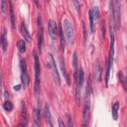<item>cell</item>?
<instances>
[{
  "instance_id": "6da1fadb",
  "label": "cell",
  "mask_w": 127,
  "mask_h": 127,
  "mask_svg": "<svg viewBox=\"0 0 127 127\" xmlns=\"http://www.w3.org/2000/svg\"><path fill=\"white\" fill-rule=\"evenodd\" d=\"M34 59V71H35V79L34 84V91L35 94H38L40 93L41 87L40 73L41 68L40 62L38 56L35 52H33Z\"/></svg>"
},
{
  "instance_id": "7a4b0ae2",
  "label": "cell",
  "mask_w": 127,
  "mask_h": 127,
  "mask_svg": "<svg viewBox=\"0 0 127 127\" xmlns=\"http://www.w3.org/2000/svg\"><path fill=\"white\" fill-rule=\"evenodd\" d=\"M64 33L67 42L69 44H72L74 41V32L73 28L67 19H65L63 22Z\"/></svg>"
},
{
  "instance_id": "3957f363",
  "label": "cell",
  "mask_w": 127,
  "mask_h": 127,
  "mask_svg": "<svg viewBox=\"0 0 127 127\" xmlns=\"http://www.w3.org/2000/svg\"><path fill=\"white\" fill-rule=\"evenodd\" d=\"M37 25H38V40H37V45L38 50L40 53H41V48L42 45L44 40V30L42 25V16L41 13H39L37 18Z\"/></svg>"
},
{
  "instance_id": "277c9868",
  "label": "cell",
  "mask_w": 127,
  "mask_h": 127,
  "mask_svg": "<svg viewBox=\"0 0 127 127\" xmlns=\"http://www.w3.org/2000/svg\"><path fill=\"white\" fill-rule=\"evenodd\" d=\"M114 19H116V25L118 30H120L121 23V3L119 0L115 1V8H114Z\"/></svg>"
},
{
  "instance_id": "5b68a950",
  "label": "cell",
  "mask_w": 127,
  "mask_h": 127,
  "mask_svg": "<svg viewBox=\"0 0 127 127\" xmlns=\"http://www.w3.org/2000/svg\"><path fill=\"white\" fill-rule=\"evenodd\" d=\"M110 34V50H109V60L110 62L112 65L114 57L115 54L114 50V44H115V35L114 32V28L109 27Z\"/></svg>"
},
{
  "instance_id": "8992f818",
  "label": "cell",
  "mask_w": 127,
  "mask_h": 127,
  "mask_svg": "<svg viewBox=\"0 0 127 127\" xmlns=\"http://www.w3.org/2000/svg\"><path fill=\"white\" fill-rule=\"evenodd\" d=\"M42 105L40 100H38L37 103V108L34 109L33 112L34 124L35 126H39V123L41 118Z\"/></svg>"
},
{
  "instance_id": "52a82bcc",
  "label": "cell",
  "mask_w": 127,
  "mask_h": 127,
  "mask_svg": "<svg viewBox=\"0 0 127 127\" xmlns=\"http://www.w3.org/2000/svg\"><path fill=\"white\" fill-rule=\"evenodd\" d=\"M49 55L50 59V60L51 62V65H52V67L53 70V75H54L53 76H54V80L57 85L60 86L61 82L60 76V74H59L55 60H54V57L52 54H49Z\"/></svg>"
},
{
  "instance_id": "ba28073f",
  "label": "cell",
  "mask_w": 127,
  "mask_h": 127,
  "mask_svg": "<svg viewBox=\"0 0 127 127\" xmlns=\"http://www.w3.org/2000/svg\"><path fill=\"white\" fill-rule=\"evenodd\" d=\"M90 119V101H85V104L84 108L83 114V125L82 126L87 127Z\"/></svg>"
},
{
  "instance_id": "9c48e42d",
  "label": "cell",
  "mask_w": 127,
  "mask_h": 127,
  "mask_svg": "<svg viewBox=\"0 0 127 127\" xmlns=\"http://www.w3.org/2000/svg\"><path fill=\"white\" fill-rule=\"evenodd\" d=\"M48 32L50 37L53 39L56 40L58 36V29L56 23L53 19H50L48 22Z\"/></svg>"
},
{
  "instance_id": "30bf717a",
  "label": "cell",
  "mask_w": 127,
  "mask_h": 127,
  "mask_svg": "<svg viewBox=\"0 0 127 127\" xmlns=\"http://www.w3.org/2000/svg\"><path fill=\"white\" fill-rule=\"evenodd\" d=\"M59 63H60V68H61L62 73L63 76H64V77L65 78L66 84L69 86L71 83V80H70L69 75L68 74L66 69V67H65L64 59L62 57H60L59 58Z\"/></svg>"
},
{
  "instance_id": "8fae6325",
  "label": "cell",
  "mask_w": 127,
  "mask_h": 127,
  "mask_svg": "<svg viewBox=\"0 0 127 127\" xmlns=\"http://www.w3.org/2000/svg\"><path fill=\"white\" fill-rule=\"evenodd\" d=\"M72 64L73 68V77L75 83L76 84L77 82L78 77V57L76 51H74L72 61Z\"/></svg>"
},
{
  "instance_id": "7c38bea8",
  "label": "cell",
  "mask_w": 127,
  "mask_h": 127,
  "mask_svg": "<svg viewBox=\"0 0 127 127\" xmlns=\"http://www.w3.org/2000/svg\"><path fill=\"white\" fill-rule=\"evenodd\" d=\"M21 117L22 119V123L19 125L20 126H26L27 125V117L26 112V105L24 101L21 103Z\"/></svg>"
},
{
  "instance_id": "4fadbf2b",
  "label": "cell",
  "mask_w": 127,
  "mask_h": 127,
  "mask_svg": "<svg viewBox=\"0 0 127 127\" xmlns=\"http://www.w3.org/2000/svg\"><path fill=\"white\" fill-rule=\"evenodd\" d=\"M44 114L45 116L46 119V121L50 127H54L53 122H52V115L50 112V106L48 103H46L45 105L44 108Z\"/></svg>"
},
{
  "instance_id": "5bb4252c",
  "label": "cell",
  "mask_w": 127,
  "mask_h": 127,
  "mask_svg": "<svg viewBox=\"0 0 127 127\" xmlns=\"http://www.w3.org/2000/svg\"><path fill=\"white\" fill-rule=\"evenodd\" d=\"M20 33L21 34L22 36L23 37V38L25 39V40L28 42L29 43L31 41V37L30 36V34L29 32H28V30L27 29V28L26 27V25L24 23V22H23L21 25L20 27Z\"/></svg>"
},
{
  "instance_id": "9a60e30c",
  "label": "cell",
  "mask_w": 127,
  "mask_h": 127,
  "mask_svg": "<svg viewBox=\"0 0 127 127\" xmlns=\"http://www.w3.org/2000/svg\"><path fill=\"white\" fill-rule=\"evenodd\" d=\"M94 73L95 77L97 81H100L101 80V69L99 62L97 60L95 63L94 66Z\"/></svg>"
},
{
  "instance_id": "2e32d148",
  "label": "cell",
  "mask_w": 127,
  "mask_h": 127,
  "mask_svg": "<svg viewBox=\"0 0 127 127\" xmlns=\"http://www.w3.org/2000/svg\"><path fill=\"white\" fill-rule=\"evenodd\" d=\"M87 83L85 98H90L91 93L92 91V78L91 73L89 75Z\"/></svg>"
},
{
  "instance_id": "e0dca14e",
  "label": "cell",
  "mask_w": 127,
  "mask_h": 127,
  "mask_svg": "<svg viewBox=\"0 0 127 127\" xmlns=\"http://www.w3.org/2000/svg\"><path fill=\"white\" fill-rule=\"evenodd\" d=\"M112 65L110 62L109 59L107 60L106 63V72H105V87L107 88L108 86V83L110 78V69L111 68Z\"/></svg>"
},
{
  "instance_id": "ac0fdd59",
  "label": "cell",
  "mask_w": 127,
  "mask_h": 127,
  "mask_svg": "<svg viewBox=\"0 0 127 127\" xmlns=\"http://www.w3.org/2000/svg\"><path fill=\"white\" fill-rule=\"evenodd\" d=\"M0 42H1V49L2 50V52L4 54H5L7 51L8 44L7 41V38H6V32L4 31L0 36Z\"/></svg>"
},
{
  "instance_id": "d6986e66",
  "label": "cell",
  "mask_w": 127,
  "mask_h": 127,
  "mask_svg": "<svg viewBox=\"0 0 127 127\" xmlns=\"http://www.w3.org/2000/svg\"><path fill=\"white\" fill-rule=\"evenodd\" d=\"M21 80L23 87V88L25 89L28 86L29 83V76L26 71L21 72Z\"/></svg>"
},
{
  "instance_id": "ffe728a7",
  "label": "cell",
  "mask_w": 127,
  "mask_h": 127,
  "mask_svg": "<svg viewBox=\"0 0 127 127\" xmlns=\"http://www.w3.org/2000/svg\"><path fill=\"white\" fill-rule=\"evenodd\" d=\"M9 13L10 17V20L11 23V27L13 28H14L15 27V18L14 16V7L12 2L11 1H9Z\"/></svg>"
},
{
  "instance_id": "44dd1931",
  "label": "cell",
  "mask_w": 127,
  "mask_h": 127,
  "mask_svg": "<svg viewBox=\"0 0 127 127\" xmlns=\"http://www.w3.org/2000/svg\"><path fill=\"white\" fill-rule=\"evenodd\" d=\"M59 36L60 37L61 39V49L63 52L64 51L65 49V42H64V31L63 30V28L62 26L61 23H59Z\"/></svg>"
},
{
  "instance_id": "7402d4cb",
  "label": "cell",
  "mask_w": 127,
  "mask_h": 127,
  "mask_svg": "<svg viewBox=\"0 0 127 127\" xmlns=\"http://www.w3.org/2000/svg\"><path fill=\"white\" fill-rule=\"evenodd\" d=\"M84 79V72L82 67H80L78 72V77H77V82L76 84V85H78L80 88L83 85Z\"/></svg>"
},
{
  "instance_id": "603a6c76",
  "label": "cell",
  "mask_w": 127,
  "mask_h": 127,
  "mask_svg": "<svg viewBox=\"0 0 127 127\" xmlns=\"http://www.w3.org/2000/svg\"><path fill=\"white\" fill-rule=\"evenodd\" d=\"M120 107V103L119 102H115L112 106V118L114 120H117L118 119V110Z\"/></svg>"
},
{
  "instance_id": "cb8c5ba5",
  "label": "cell",
  "mask_w": 127,
  "mask_h": 127,
  "mask_svg": "<svg viewBox=\"0 0 127 127\" xmlns=\"http://www.w3.org/2000/svg\"><path fill=\"white\" fill-rule=\"evenodd\" d=\"M16 46L19 52L21 54H24L26 51V43L25 42L22 40H19L16 43Z\"/></svg>"
},
{
  "instance_id": "d4e9b609",
  "label": "cell",
  "mask_w": 127,
  "mask_h": 127,
  "mask_svg": "<svg viewBox=\"0 0 127 127\" xmlns=\"http://www.w3.org/2000/svg\"><path fill=\"white\" fill-rule=\"evenodd\" d=\"M91 11L94 21H97L99 18V10L98 6L97 5L93 6L92 9H91Z\"/></svg>"
},
{
  "instance_id": "484cf974",
  "label": "cell",
  "mask_w": 127,
  "mask_h": 127,
  "mask_svg": "<svg viewBox=\"0 0 127 127\" xmlns=\"http://www.w3.org/2000/svg\"><path fill=\"white\" fill-rule=\"evenodd\" d=\"M118 77L120 82L123 85L124 88H125V90L126 91L127 88V82H126V77H124V74L122 71H120L118 72Z\"/></svg>"
},
{
  "instance_id": "4316f807",
  "label": "cell",
  "mask_w": 127,
  "mask_h": 127,
  "mask_svg": "<svg viewBox=\"0 0 127 127\" xmlns=\"http://www.w3.org/2000/svg\"><path fill=\"white\" fill-rule=\"evenodd\" d=\"M89 22H90V34H92L94 32V23H93L94 20H93L91 9L89 10Z\"/></svg>"
},
{
  "instance_id": "83f0119b",
  "label": "cell",
  "mask_w": 127,
  "mask_h": 127,
  "mask_svg": "<svg viewBox=\"0 0 127 127\" xmlns=\"http://www.w3.org/2000/svg\"><path fill=\"white\" fill-rule=\"evenodd\" d=\"M3 108L6 111H10L13 109V106L11 102L9 100H6L3 104Z\"/></svg>"
},
{
  "instance_id": "f1b7e54d",
  "label": "cell",
  "mask_w": 127,
  "mask_h": 127,
  "mask_svg": "<svg viewBox=\"0 0 127 127\" xmlns=\"http://www.w3.org/2000/svg\"><path fill=\"white\" fill-rule=\"evenodd\" d=\"M20 66L21 72L26 71L27 64H26V62L25 59H23L21 60V61L20 62Z\"/></svg>"
},
{
  "instance_id": "f546056e",
  "label": "cell",
  "mask_w": 127,
  "mask_h": 127,
  "mask_svg": "<svg viewBox=\"0 0 127 127\" xmlns=\"http://www.w3.org/2000/svg\"><path fill=\"white\" fill-rule=\"evenodd\" d=\"M0 9L1 12L5 14L6 13L7 8H6V3L5 0H1V6H0Z\"/></svg>"
},
{
  "instance_id": "4dcf8cb0",
  "label": "cell",
  "mask_w": 127,
  "mask_h": 127,
  "mask_svg": "<svg viewBox=\"0 0 127 127\" xmlns=\"http://www.w3.org/2000/svg\"><path fill=\"white\" fill-rule=\"evenodd\" d=\"M105 22L104 19H102L101 23V29L102 33V36L104 38H105L106 35V27H105Z\"/></svg>"
},
{
  "instance_id": "1f68e13d",
  "label": "cell",
  "mask_w": 127,
  "mask_h": 127,
  "mask_svg": "<svg viewBox=\"0 0 127 127\" xmlns=\"http://www.w3.org/2000/svg\"><path fill=\"white\" fill-rule=\"evenodd\" d=\"M67 123H68V127H73V121L72 119V117L68 115L67 116Z\"/></svg>"
},
{
  "instance_id": "d6a6232c",
  "label": "cell",
  "mask_w": 127,
  "mask_h": 127,
  "mask_svg": "<svg viewBox=\"0 0 127 127\" xmlns=\"http://www.w3.org/2000/svg\"><path fill=\"white\" fill-rule=\"evenodd\" d=\"M82 27H83V37L84 40H86V30L85 28V25L84 22H82Z\"/></svg>"
},
{
  "instance_id": "836d02e7",
  "label": "cell",
  "mask_w": 127,
  "mask_h": 127,
  "mask_svg": "<svg viewBox=\"0 0 127 127\" xmlns=\"http://www.w3.org/2000/svg\"><path fill=\"white\" fill-rule=\"evenodd\" d=\"M58 122L59 127H65V125H64V124L61 118L59 117L58 118Z\"/></svg>"
},
{
  "instance_id": "e575fe53",
  "label": "cell",
  "mask_w": 127,
  "mask_h": 127,
  "mask_svg": "<svg viewBox=\"0 0 127 127\" xmlns=\"http://www.w3.org/2000/svg\"><path fill=\"white\" fill-rule=\"evenodd\" d=\"M73 4L74 5L75 8L76 9V10L78 11L79 8V6H80L79 1H78V0H73Z\"/></svg>"
},
{
  "instance_id": "d590c367",
  "label": "cell",
  "mask_w": 127,
  "mask_h": 127,
  "mask_svg": "<svg viewBox=\"0 0 127 127\" xmlns=\"http://www.w3.org/2000/svg\"><path fill=\"white\" fill-rule=\"evenodd\" d=\"M21 84H17V85H16L14 86L13 87V89H14V91H18L21 89Z\"/></svg>"
},
{
  "instance_id": "8d00e7d4",
  "label": "cell",
  "mask_w": 127,
  "mask_h": 127,
  "mask_svg": "<svg viewBox=\"0 0 127 127\" xmlns=\"http://www.w3.org/2000/svg\"><path fill=\"white\" fill-rule=\"evenodd\" d=\"M3 97L5 99H8L9 98V94L7 91H4L3 92Z\"/></svg>"
},
{
  "instance_id": "74e56055",
  "label": "cell",
  "mask_w": 127,
  "mask_h": 127,
  "mask_svg": "<svg viewBox=\"0 0 127 127\" xmlns=\"http://www.w3.org/2000/svg\"><path fill=\"white\" fill-rule=\"evenodd\" d=\"M34 2H35V4L36 5L37 7L38 8H39V6H40L39 2L38 1H35V0H34Z\"/></svg>"
}]
</instances>
